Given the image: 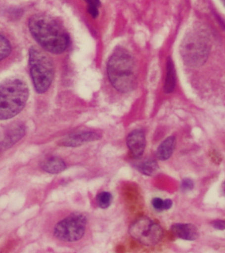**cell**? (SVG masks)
Wrapping results in <instances>:
<instances>
[{
	"label": "cell",
	"mask_w": 225,
	"mask_h": 253,
	"mask_svg": "<svg viewBox=\"0 0 225 253\" xmlns=\"http://www.w3.org/2000/svg\"><path fill=\"white\" fill-rule=\"evenodd\" d=\"M126 143L134 158H141L146 146L145 133L141 130H133L128 136Z\"/></svg>",
	"instance_id": "obj_9"
},
{
	"label": "cell",
	"mask_w": 225,
	"mask_h": 253,
	"mask_svg": "<svg viewBox=\"0 0 225 253\" xmlns=\"http://www.w3.org/2000/svg\"><path fill=\"white\" fill-rule=\"evenodd\" d=\"M112 202V195L109 192L103 191L96 197V203L98 207L102 209L109 207Z\"/></svg>",
	"instance_id": "obj_17"
},
{
	"label": "cell",
	"mask_w": 225,
	"mask_h": 253,
	"mask_svg": "<svg viewBox=\"0 0 225 253\" xmlns=\"http://www.w3.org/2000/svg\"><path fill=\"white\" fill-rule=\"evenodd\" d=\"M152 206L153 209L157 211H165L164 210V200L160 199V198H154L151 201Z\"/></svg>",
	"instance_id": "obj_19"
},
{
	"label": "cell",
	"mask_w": 225,
	"mask_h": 253,
	"mask_svg": "<svg viewBox=\"0 0 225 253\" xmlns=\"http://www.w3.org/2000/svg\"><path fill=\"white\" fill-rule=\"evenodd\" d=\"M88 3V10L90 15L93 18L98 15V8L100 5V0H86Z\"/></svg>",
	"instance_id": "obj_18"
},
{
	"label": "cell",
	"mask_w": 225,
	"mask_h": 253,
	"mask_svg": "<svg viewBox=\"0 0 225 253\" xmlns=\"http://www.w3.org/2000/svg\"><path fill=\"white\" fill-rule=\"evenodd\" d=\"M29 65L35 90L39 94L46 92L54 77V66L52 59L42 49L32 46L29 51Z\"/></svg>",
	"instance_id": "obj_5"
},
{
	"label": "cell",
	"mask_w": 225,
	"mask_h": 253,
	"mask_svg": "<svg viewBox=\"0 0 225 253\" xmlns=\"http://www.w3.org/2000/svg\"><path fill=\"white\" fill-rule=\"evenodd\" d=\"M11 51V45L8 40L0 34V61L6 58Z\"/></svg>",
	"instance_id": "obj_16"
},
{
	"label": "cell",
	"mask_w": 225,
	"mask_h": 253,
	"mask_svg": "<svg viewBox=\"0 0 225 253\" xmlns=\"http://www.w3.org/2000/svg\"><path fill=\"white\" fill-rule=\"evenodd\" d=\"M137 168L141 173L148 176L155 175L159 169L157 161L154 160H148L142 162L138 166Z\"/></svg>",
	"instance_id": "obj_15"
},
{
	"label": "cell",
	"mask_w": 225,
	"mask_h": 253,
	"mask_svg": "<svg viewBox=\"0 0 225 253\" xmlns=\"http://www.w3.org/2000/svg\"><path fill=\"white\" fill-rule=\"evenodd\" d=\"M43 171L50 174H58L66 169V164L62 158L53 156L45 159L41 164Z\"/></svg>",
	"instance_id": "obj_12"
},
{
	"label": "cell",
	"mask_w": 225,
	"mask_h": 253,
	"mask_svg": "<svg viewBox=\"0 0 225 253\" xmlns=\"http://www.w3.org/2000/svg\"><path fill=\"white\" fill-rule=\"evenodd\" d=\"M108 79L114 88L121 93L133 90L137 81V68L134 57L126 49H116L107 63Z\"/></svg>",
	"instance_id": "obj_2"
},
{
	"label": "cell",
	"mask_w": 225,
	"mask_h": 253,
	"mask_svg": "<svg viewBox=\"0 0 225 253\" xmlns=\"http://www.w3.org/2000/svg\"><path fill=\"white\" fill-rule=\"evenodd\" d=\"M173 202L171 199L164 200V210L165 211L171 209V207H173Z\"/></svg>",
	"instance_id": "obj_22"
},
{
	"label": "cell",
	"mask_w": 225,
	"mask_h": 253,
	"mask_svg": "<svg viewBox=\"0 0 225 253\" xmlns=\"http://www.w3.org/2000/svg\"><path fill=\"white\" fill-rule=\"evenodd\" d=\"M29 96V87L23 80L7 79L0 84V120L14 118L23 110Z\"/></svg>",
	"instance_id": "obj_3"
},
{
	"label": "cell",
	"mask_w": 225,
	"mask_h": 253,
	"mask_svg": "<svg viewBox=\"0 0 225 253\" xmlns=\"http://www.w3.org/2000/svg\"><path fill=\"white\" fill-rule=\"evenodd\" d=\"M101 134L92 131L76 132L69 134L60 142V146L77 147L87 142L94 141L101 138Z\"/></svg>",
	"instance_id": "obj_8"
},
{
	"label": "cell",
	"mask_w": 225,
	"mask_h": 253,
	"mask_svg": "<svg viewBox=\"0 0 225 253\" xmlns=\"http://www.w3.org/2000/svg\"><path fill=\"white\" fill-rule=\"evenodd\" d=\"M29 29L35 41L49 52L62 53L70 44V37L62 24L47 14L33 15L29 21Z\"/></svg>",
	"instance_id": "obj_1"
},
{
	"label": "cell",
	"mask_w": 225,
	"mask_h": 253,
	"mask_svg": "<svg viewBox=\"0 0 225 253\" xmlns=\"http://www.w3.org/2000/svg\"><path fill=\"white\" fill-rule=\"evenodd\" d=\"M177 140L175 136H169L159 146L157 150V157L158 159L165 161L169 159L173 155L174 150L175 149Z\"/></svg>",
	"instance_id": "obj_13"
},
{
	"label": "cell",
	"mask_w": 225,
	"mask_h": 253,
	"mask_svg": "<svg viewBox=\"0 0 225 253\" xmlns=\"http://www.w3.org/2000/svg\"><path fill=\"white\" fill-rule=\"evenodd\" d=\"M210 40L200 28H194L185 36L180 45V53L185 64L197 67L203 65L210 52Z\"/></svg>",
	"instance_id": "obj_4"
},
{
	"label": "cell",
	"mask_w": 225,
	"mask_h": 253,
	"mask_svg": "<svg viewBox=\"0 0 225 253\" xmlns=\"http://www.w3.org/2000/svg\"><path fill=\"white\" fill-rule=\"evenodd\" d=\"M176 86V72L173 60L169 57L167 63V77L165 83V90L167 93H171Z\"/></svg>",
	"instance_id": "obj_14"
},
{
	"label": "cell",
	"mask_w": 225,
	"mask_h": 253,
	"mask_svg": "<svg viewBox=\"0 0 225 253\" xmlns=\"http://www.w3.org/2000/svg\"><path fill=\"white\" fill-rule=\"evenodd\" d=\"M194 187V183L189 179L182 180L181 183V189L183 192L191 191Z\"/></svg>",
	"instance_id": "obj_20"
},
{
	"label": "cell",
	"mask_w": 225,
	"mask_h": 253,
	"mask_svg": "<svg viewBox=\"0 0 225 253\" xmlns=\"http://www.w3.org/2000/svg\"><path fill=\"white\" fill-rule=\"evenodd\" d=\"M25 133V126L21 124L11 126L5 132L2 141L0 143V149L5 150L10 148L18 142Z\"/></svg>",
	"instance_id": "obj_11"
},
{
	"label": "cell",
	"mask_w": 225,
	"mask_h": 253,
	"mask_svg": "<svg viewBox=\"0 0 225 253\" xmlns=\"http://www.w3.org/2000/svg\"><path fill=\"white\" fill-rule=\"evenodd\" d=\"M88 219L79 211L59 217L51 228L52 237L60 243H74L82 239L86 233Z\"/></svg>",
	"instance_id": "obj_6"
},
{
	"label": "cell",
	"mask_w": 225,
	"mask_h": 253,
	"mask_svg": "<svg viewBox=\"0 0 225 253\" xmlns=\"http://www.w3.org/2000/svg\"><path fill=\"white\" fill-rule=\"evenodd\" d=\"M129 233L135 241L145 246L159 244L164 236L161 225L147 216L134 221L130 227Z\"/></svg>",
	"instance_id": "obj_7"
},
{
	"label": "cell",
	"mask_w": 225,
	"mask_h": 253,
	"mask_svg": "<svg viewBox=\"0 0 225 253\" xmlns=\"http://www.w3.org/2000/svg\"><path fill=\"white\" fill-rule=\"evenodd\" d=\"M171 230L175 237L183 240L194 241L199 235L198 229L191 223H175Z\"/></svg>",
	"instance_id": "obj_10"
},
{
	"label": "cell",
	"mask_w": 225,
	"mask_h": 253,
	"mask_svg": "<svg viewBox=\"0 0 225 253\" xmlns=\"http://www.w3.org/2000/svg\"><path fill=\"white\" fill-rule=\"evenodd\" d=\"M211 224L215 229H218V230H224L225 228L224 220H219H219L213 221Z\"/></svg>",
	"instance_id": "obj_21"
}]
</instances>
